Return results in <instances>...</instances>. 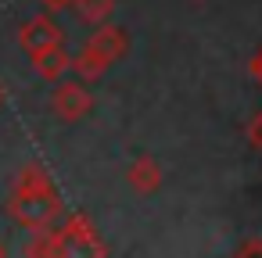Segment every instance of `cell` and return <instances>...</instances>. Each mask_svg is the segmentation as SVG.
<instances>
[{
  "instance_id": "52a82bcc",
  "label": "cell",
  "mask_w": 262,
  "mask_h": 258,
  "mask_svg": "<svg viewBox=\"0 0 262 258\" xmlns=\"http://www.w3.org/2000/svg\"><path fill=\"white\" fill-rule=\"evenodd\" d=\"M40 4L47 8V11H61V8H69L72 0H40Z\"/></svg>"
},
{
  "instance_id": "6da1fadb",
  "label": "cell",
  "mask_w": 262,
  "mask_h": 258,
  "mask_svg": "<svg viewBox=\"0 0 262 258\" xmlns=\"http://www.w3.org/2000/svg\"><path fill=\"white\" fill-rule=\"evenodd\" d=\"M122 51H126V33L115 29V26H104V29H97V33L86 40V47H83L76 68H79L83 79H97Z\"/></svg>"
},
{
  "instance_id": "277c9868",
  "label": "cell",
  "mask_w": 262,
  "mask_h": 258,
  "mask_svg": "<svg viewBox=\"0 0 262 258\" xmlns=\"http://www.w3.org/2000/svg\"><path fill=\"white\" fill-rule=\"evenodd\" d=\"M33 65H36V72H40L43 79H61V76H65V68L72 65V58H69V54H65V47L58 43V47L40 51V54L33 58Z\"/></svg>"
},
{
  "instance_id": "ba28073f",
  "label": "cell",
  "mask_w": 262,
  "mask_h": 258,
  "mask_svg": "<svg viewBox=\"0 0 262 258\" xmlns=\"http://www.w3.org/2000/svg\"><path fill=\"white\" fill-rule=\"evenodd\" d=\"M251 76L262 83V51H258V54H255V61H251Z\"/></svg>"
},
{
  "instance_id": "7a4b0ae2",
  "label": "cell",
  "mask_w": 262,
  "mask_h": 258,
  "mask_svg": "<svg viewBox=\"0 0 262 258\" xmlns=\"http://www.w3.org/2000/svg\"><path fill=\"white\" fill-rule=\"evenodd\" d=\"M18 40H22V47L36 58L40 51H47V47H58V43H61V29H58L51 18H33V22H26V26H22Z\"/></svg>"
},
{
  "instance_id": "3957f363",
  "label": "cell",
  "mask_w": 262,
  "mask_h": 258,
  "mask_svg": "<svg viewBox=\"0 0 262 258\" xmlns=\"http://www.w3.org/2000/svg\"><path fill=\"white\" fill-rule=\"evenodd\" d=\"M90 93L79 86V83H61L58 90H54V111L61 115V119H79V115H86L90 111Z\"/></svg>"
},
{
  "instance_id": "5b68a950",
  "label": "cell",
  "mask_w": 262,
  "mask_h": 258,
  "mask_svg": "<svg viewBox=\"0 0 262 258\" xmlns=\"http://www.w3.org/2000/svg\"><path fill=\"white\" fill-rule=\"evenodd\" d=\"M72 4H76V11H79V18H83V22H94V26H101V22L112 15L115 0H72Z\"/></svg>"
},
{
  "instance_id": "8992f818",
  "label": "cell",
  "mask_w": 262,
  "mask_h": 258,
  "mask_svg": "<svg viewBox=\"0 0 262 258\" xmlns=\"http://www.w3.org/2000/svg\"><path fill=\"white\" fill-rule=\"evenodd\" d=\"M248 133H251V144H255V147H262V115H255V119H251V129H248Z\"/></svg>"
}]
</instances>
